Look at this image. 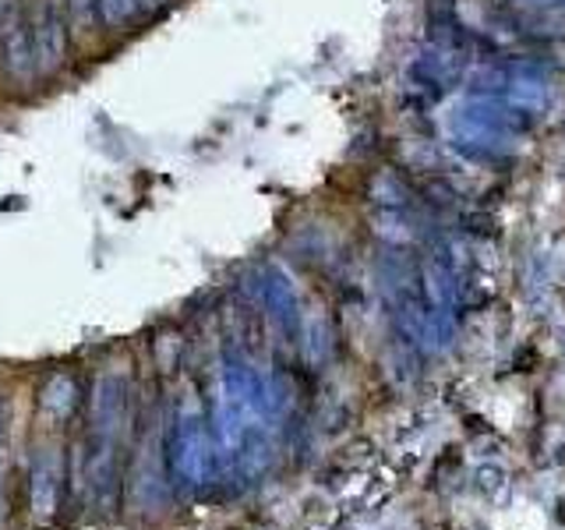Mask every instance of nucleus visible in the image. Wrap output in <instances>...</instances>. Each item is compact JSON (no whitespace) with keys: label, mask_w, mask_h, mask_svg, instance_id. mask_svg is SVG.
<instances>
[{"label":"nucleus","mask_w":565,"mask_h":530,"mask_svg":"<svg viewBox=\"0 0 565 530\" xmlns=\"http://www.w3.org/2000/svg\"><path fill=\"white\" fill-rule=\"evenodd\" d=\"M35 71H57L67 57V11L61 0H40L29 18Z\"/></svg>","instance_id":"1"},{"label":"nucleus","mask_w":565,"mask_h":530,"mask_svg":"<svg viewBox=\"0 0 565 530\" xmlns=\"http://www.w3.org/2000/svg\"><path fill=\"white\" fill-rule=\"evenodd\" d=\"M0 64H4L11 82H29L35 75L29 22L22 14H14V11L0 18Z\"/></svg>","instance_id":"2"},{"label":"nucleus","mask_w":565,"mask_h":530,"mask_svg":"<svg viewBox=\"0 0 565 530\" xmlns=\"http://www.w3.org/2000/svg\"><path fill=\"white\" fill-rule=\"evenodd\" d=\"M152 4H156V0H96V14L103 18L106 25L120 29V25H128L138 11H146Z\"/></svg>","instance_id":"3"},{"label":"nucleus","mask_w":565,"mask_h":530,"mask_svg":"<svg viewBox=\"0 0 565 530\" xmlns=\"http://www.w3.org/2000/svg\"><path fill=\"white\" fill-rule=\"evenodd\" d=\"M67 396H75V382L71 379H64V375H57L50 385H46V396H43V403L46 406H57V411H67Z\"/></svg>","instance_id":"4"},{"label":"nucleus","mask_w":565,"mask_h":530,"mask_svg":"<svg viewBox=\"0 0 565 530\" xmlns=\"http://www.w3.org/2000/svg\"><path fill=\"white\" fill-rule=\"evenodd\" d=\"M67 8H71V18L82 25H88L96 18V0H67Z\"/></svg>","instance_id":"5"},{"label":"nucleus","mask_w":565,"mask_h":530,"mask_svg":"<svg viewBox=\"0 0 565 530\" xmlns=\"http://www.w3.org/2000/svg\"><path fill=\"white\" fill-rule=\"evenodd\" d=\"M541 4H565V0H541Z\"/></svg>","instance_id":"6"}]
</instances>
